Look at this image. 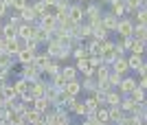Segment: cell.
Segmentation results:
<instances>
[{"mask_svg":"<svg viewBox=\"0 0 147 125\" xmlns=\"http://www.w3.org/2000/svg\"><path fill=\"white\" fill-rule=\"evenodd\" d=\"M84 15L88 18V24L90 26L101 24V7L99 5H88V9H84Z\"/></svg>","mask_w":147,"mask_h":125,"instance_id":"1","label":"cell"},{"mask_svg":"<svg viewBox=\"0 0 147 125\" xmlns=\"http://www.w3.org/2000/svg\"><path fill=\"white\" fill-rule=\"evenodd\" d=\"M117 50H114V42H108L105 40L103 46H101V59H103V64H112L114 59H117Z\"/></svg>","mask_w":147,"mask_h":125,"instance_id":"2","label":"cell"},{"mask_svg":"<svg viewBox=\"0 0 147 125\" xmlns=\"http://www.w3.org/2000/svg\"><path fill=\"white\" fill-rule=\"evenodd\" d=\"M123 46L127 50H132L134 55H143V50H145V42L134 40V38H123Z\"/></svg>","mask_w":147,"mask_h":125,"instance_id":"3","label":"cell"},{"mask_svg":"<svg viewBox=\"0 0 147 125\" xmlns=\"http://www.w3.org/2000/svg\"><path fill=\"white\" fill-rule=\"evenodd\" d=\"M40 73H42V70L37 68L33 62H31V64H24V70H22V79H26V81H37V79H40Z\"/></svg>","mask_w":147,"mask_h":125,"instance_id":"4","label":"cell"},{"mask_svg":"<svg viewBox=\"0 0 147 125\" xmlns=\"http://www.w3.org/2000/svg\"><path fill=\"white\" fill-rule=\"evenodd\" d=\"M20 48H22L20 38H9V40H5V53H7V55L16 57V53H18Z\"/></svg>","mask_w":147,"mask_h":125,"instance_id":"5","label":"cell"},{"mask_svg":"<svg viewBox=\"0 0 147 125\" xmlns=\"http://www.w3.org/2000/svg\"><path fill=\"white\" fill-rule=\"evenodd\" d=\"M68 20H73L75 24H81V20H84V7L70 5L68 7Z\"/></svg>","mask_w":147,"mask_h":125,"instance_id":"6","label":"cell"},{"mask_svg":"<svg viewBox=\"0 0 147 125\" xmlns=\"http://www.w3.org/2000/svg\"><path fill=\"white\" fill-rule=\"evenodd\" d=\"M40 26L53 33V31L57 29V20H55V15H53V13H44L42 18H40Z\"/></svg>","mask_w":147,"mask_h":125,"instance_id":"7","label":"cell"},{"mask_svg":"<svg viewBox=\"0 0 147 125\" xmlns=\"http://www.w3.org/2000/svg\"><path fill=\"white\" fill-rule=\"evenodd\" d=\"M117 31L121 38H132V31H134V24L129 20H121L119 18V24H117Z\"/></svg>","mask_w":147,"mask_h":125,"instance_id":"8","label":"cell"},{"mask_svg":"<svg viewBox=\"0 0 147 125\" xmlns=\"http://www.w3.org/2000/svg\"><path fill=\"white\" fill-rule=\"evenodd\" d=\"M33 31H35V24H33V22H22V24H18V38L20 40L33 38Z\"/></svg>","mask_w":147,"mask_h":125,"instance_id":"9","label":"cell"},{"mask_svg":"<svg viewBox=\"0 0 147 125\" xmlns=\"http://www.w3.org/2000/svg\"><path fill=\"white\" fill-rule=\"evenodd\" d=\"M117 24H119V18H117V15H112V13L101 15V26H103L105 31H117Z\"/></svg>","mask_w":147,"mask_h":125,"instance_id":"10","label":"cell"},{"mask_svg":"<svg viewBox=\"0 0 147 125\" xmlns=\"http://www.w3.org/2000/svg\"><path fill=\"white\" fill-rule=\"evenodd\" d=\"M61 90H64L68 97H77V94L81 92V83L77 81V79H73V81H66V83H64V88H61Z\"/></svg>","mask_w":147,"mask_h":125,"instance_id":"11","label":"cell"},{"mask_svg":"<svg viewBox=\"0 0 147 125\" xmlns=\"http://www.w3.org/2000/svg\"><path fill=\"white\" fill-rule=\"evenodd\" d=\"M112 70L114 73H119V75H125L127 73V59H125V55H121V57H117L114 62H112Z\"/></svg>","mask_w":147,"mask_h":125,"instance_id":"12","label":"cell"},{"mask_svg":"<svg viewBox=\"0 0 147 125\" xmlns=\"http://www.w3.org/2000/svg\"><path fill=\"white\" fill-rule=\"evenodd\" d=\"M134 88H136V79L134 77H123L121 83H119V90H121L123 94H129Z\"/></svg>","mask_w":147,"mask_h":125,"instance_id":"13","label":"cell"},{"mask_svg":"<svg viewBox=\"0 0 147 125\" xmlns=\"http://www.w3.org/2000/svg\"><path fill=\"white\" fill-rule=\"evenodd\" d=\"M18 15H20V20H24V22H35V20H37V15H35V11H33L31 2L24 7V9H20Z\"/></svg>","mask_w":147,"mask_h":125,"instance_id":"14","label":"cell"},{"mask_svg":"<svg viewBox=\"0 0 147 125\" xmlns=\"http://www.w3.org/2000/svg\"><path fill=\"white\" fill-rule=\"evenodd\" d=\"M108 75H110V68H108V64H101V66H97V68L92 70V77H94V81H103V79H108Z\"/></svg>","mask_w":147,"mask_h":125,"instance_id":"15","label":"cell"},{"mask_svg":"<svg viewBox=\"0 0 147 125\" xmlns=\"http://www.w3.org/2000/svg\"><path fill=\"white\" fill-rule=\"evenodd\" d=\"M33 55H35L33 50H29V48H20L18 53H16V59H18L20 64H31V62H33Z\"/></svg>","mask_w":147,"mask_h":125,"instance_id":"16","label":"cell"},{"mask_svg":"<svg viewBox=\"0 0 147 125\" xmlns=\"http://www.w3.org/2000/svg\"><path fill=\"white\" fill-rule=\"evenodd\" d=\"M92 64L90 59H77V73H84L86 77H92Z\"/></svg>","mask_w":147,"mask_h":125,"instance_id":"17","label":"cell"},{"mask_svg":"<svg viewBox=\"0 0 147 125\" xmlns=\"http://www.w3.org/2000/svg\"><path fill=\"white\" fill-rule=\"evenodd\" d=\"M0 31H2V38H5V40H9V38H18V24H13V22H7V24L2 26Z\"/></svg>","mask_w":147,"mask_h":125,"instance_id":"18","label":"cell"},{"mask_svg":"<svg viewBox=\"0 0 147 125\" xmlns=\"http://www.w3.org/2000/svg\"><path fill=\"white\" fill-rule=\"evenodd\" d=\"M42 73H44V75H49V77L57 75V73H59V64H57L55 59H53V57H51L49 62H46V66H44V68H42Z\"/></svg>","mask_w":147,"mask_h":125,"instance_id":"19","label":"cell"},{"mask_svg":"<svg viewBox=\"0 0 147 125\" xmlns=\"http://www.w3.org/2000/svg\"><path fill=\"white\" fill-rule=\"evenodd\" d=\"M125 59H127V68L129 70H138L143 66V55H134V53H132V55L125 57Z\"/></svg>","mask_w":147,"mask_h":125,"instance_id":"20","label":"cell"},{"mask_svg":"<svg viewBox=\"0 0 147 125\" xmlns=\"http://www.w3.org/2000/svg\"><path fill=\"white\" fill-rule=\"evenodd\" d=\"M31 108H33V110H37L40 114H44V112L51 108V101L44 99V97H42V99H33V106H31Z\"/></svg>","mask_w":147,"mask_h":125,"instance_id":"21","label":"cell"},{"mask_svg":"<svg viewBox=\"0 0 147 125\" xmlns=\"http://www.w3.org/2000/svg\"><path fill=\"white\" fill-rule=\"evenodd\" d=\"M0 97H2V101H16V99H18V94H16L13 86H5V88H0Z\"/></svg>","mask_w":147,"mask_h":125,"instance_id":"22","label":"cell"},{"mask_svg":"<svg viewBox=\"0 0 147 125\" xmlns=\"http://www.w3.org/2000/svg\"><path fill=\"white\" fill-rule=\"evenodd\" d=\"M29 88H31V81H26V79H18V81L13 83V90H16V94H24V92H29Z\"/></svg>","mask_w":147,"mask_h":125,"instance_id":"23","label":"cell"},{"mask_svg":"<svg viewBox=\"0 0 147 125\" xmlns=\"http://www.w3.org/2000/svg\"><path fill=\"white\" fill-rule=\"evenodd\" d=\"M33 38H35L37 42H49V40H51V31H46V29H42V26H35Z\"/></svg>","mask_w":147,"mask_h":125,"instance_id":"24","label":"cell"},{"mask_svg":"<svg viewBox=\"0 0 147 125\" xmlns=\"http://www.w3.org/2000/svg\"><path fill=\"white\" fill-rule=\"evenodd\" d=\"M73 57H75V59H90V50H88V46H75V48H73Z\"/></svg>","mask_w":147,"mask_h":125,"instance_id":"25","label":"cell"},{"mask_svg":"<svg viewBox=\"0 0 147 125\" xmlns=\"http://www.w3.org/2000/svg\"><path fill=\"white\" fill-rule=\"evenodd\" d=\"M108 119L110 121H121L123 119V110L119 106H108Z\"/></svg>","mask_w":147,"mask_h":125,"instance_id":"26","label":"cell"},{"mask_svg":"<svg viewBox=\"0 0 147 125\" xmlns=\"http://www.w3.org/2000/svg\"><path fill=\"white\" fill-rule=\"evenodd\" d=\"M132 38H134V40H141V42H145V40H147V29H145V24H136V26H134V31H132Z\"/></svg>","mask_w":147,"mask_h":125,"instance_id":"27","label":"cell"},{"mask_svg":"<svg viewBox=\"0 0 147 125\" xmlns=\"http://www.w3.org/2000/svg\"><path fill=\"white\" fill-rule=\"evenodd\" d=\"M136 106H138V103H136V101H132L129 97H127V99H121V103H119V108H121L123 112H129V114L136 110Z\"/></svg>","mask_w":147,"mask_h":125,"instance_id":"28","label":"cell"},{"mask_svg":"<svg viewBox=\"0 0 147 125\" xmlns=\"http://www.w3.org/2000/svg\"><path fill=\"white\" fill-rule=\"evenodd\" d=\"M105 103H108V106H119V103H121V94L114 92V90H108V92H105Z\"/></svg>","mask_w":147,"mask_h":125,"instance_id":"29","label":"cell"},{"mask_svg":"<svg viewBox=\"0 0 147 125\" xmlns=\"http://www.w3.org/2000/svg\"><path fill=\"white\" fill-rule=\"evenodd\" d=\"M33 11H35V15H37V20L42 18L44 13H49V7H46V2H44V0H40V2H33Z\"/></svg>","mask_w":147,"mask_h":125,"instance_id":"30","label":"cell"},{"mask_svg":"<svg viewBox=\"0 0 147 125\" xmlns=\"http://www.w3.org/2000/svg\"><path fill=\"white\" fill-rule=\"evenodd\" d=\"M123 13H125V2L123 0H112V15L121 18Z\"/></svg>","mask_w":147,"mask_h":125,"instance_id":"31","label":"cell"},{"mask_svg":"<svg viewBox=\"0 0 147 125\" xmlns=\"http://www.w3.org/2000/svg\"><path fill=\"white\" fill-rule=\"evenodd\" d=\"M61 73V77L66 79V81H73V79H77V68L75 66H66L64 70H59Z\"/></svg>","mask_w":147,"mask_h":125,"instance_id":"32","label":"cell"},{"mask_svg":"<svg viewBox=\"0 0 147 125\" xmlns=\"http://www.w3.org/2000/svg\"><path fill=\"white\" fill-rule=\"evenodd\" d=\"M49 59H51V57H49V53H42V55H37V53H35V55H33V64H35V66H37L40 70H42L44 66H46V62H49Z\"/></svg>","mask_w":147,"mask_h":125,"instance_id":"33","label":"cell"},{"mask_svg":"<svg viewBox=\"0 0 147 125\" xmlns=\"http://www.w3.org/2000/svg\"><path fill=\"white\" fill-rule=\"evenodd\" d=\"M127 97H129L132 101H136V103H143V99H145V92H143V88H138V86H136L134 90H132V92L127 94Z\"/></svg>","mask_w":147,"mask_h":125,"instance_id":"34","label":"cell"},{"mask_svg":"<svg viewBox=\"0 0 147 125\" xmlns=\"http://www.w3.org/2000/svg\"><path fill=\"white\" fill-rule=\"evenodd\" d=\"M121 79H123V75H119V73H114V70H110V75H108V83H110V86H117L119 88Z\"/></svg>","mask_w":147,"mask_h":125,"instance_id":"35","label":"cell"},{"mask_svg":"<svg viewBox=\"0 0 147 125\" xmlns=\"http://www.w3.org/2000/svg\"><path fill=\"white\" fill-rule=\"evenodd\" d=\"M81 90H97V81L92 77H86V81L81 83Z\"/></svg>","mask_w":147,"mask_h":125,"instance_id":"36","label":"cell"},{"mask_svg":"<svg viewBox=\"0 0 147 125\" xmlns=\"http://www.w3.org/2000/svg\"><path fill=\"white\" fill-rule=\"evenodd\" d=\"M70 112L79 114V116H84V114H86V106H84L81 101H75V106H73V110H70Z\"/></svg>","mask_w":147,"mask_h":125,"instance_id":"37","label":"cell"},{"mask_svg":"<svg viewBox=\"0 0 147 125\" xmlns=\"http://www.w3.org/2000/svg\"><path fill=\"white\" fill-rule=\"evenodd\" d=\"M84 106H86V112H94V110L99 108V103L94 101V97H90V99H86V103H84Z\"/></svg>","mask_w":147,"mask_h":125,"instance_id":"38","label":"cell"},{"mask_svg":"<svg viewBox=\"0 0 147 125\" xmlns=\"http://www.w3.org/2000/svg\"><path fill=\"white\" fill-rule=\"evenodd\" d=\"M136 22H138V24H147V11L145 9H138V13H136Z\"/></svg>","mask_w":147,"mask_h":125,"instance_id":"39","label":"cell"},{"mask_svg":"<svg viewBox=\"0 0 147 125\" xmlns=\"http://www.w3.org/2000/svg\"><path fill=\"white\" fill-rule=\"evenodd\" d=\"M7 9H9V7H7L5 2H2V0H0V18H2V15H5V13H7Z\"/></svg>","mask_w":147,"mask_h":125,"instance_id":"40","label":"cell"},{"mask_svg":"<svg viewBox=\"0 0 147 125\" xmlns=\"http://www.w3.org/2000/svg\"><path fill=\"white\" fill-rule=\"evenodd\" d=\"M0 53H5V38L0 35Z\"/></svg>","mask_w":147,"mask_h":125,"instance_id":"41","label":"cell"},{"mask_svg":"<svg viewBox=\"0 0 147 125\" xmlns=\"http://www.w3.org/2000/svg\"><path fill=\"white\" fill-rule=\"evenodd\" d=\"M5 86H7V77L0 75V88H5Z\"/></svg>","mask_w":147,"mask_h":125,"instance_id":"42","label":"cell"},{"mask_svg":"<svg viewBox=\"0 0 147 125\" xmlns=\"http://www.w3.org/2000/svg\"><path fill=\"white\" fill-rule=\"evenodd\" d=\"M81 125H97V123H94V121H90V119H88V121H84V123H81Z\"/></svg>","mask_w":147,"mask_h":125,"instance_id":"43","label":"cell"},{"mask_svg":"<svg viewBox=\"0 0 147 125\" xmlns=\"http://www.w3.org/2000/svg\"><path fill=\"white\" fill-rule=\"evenodd\" d=\"M2 103H5V101H2V97H0V106H2Z\"/></svg>","mask_w":147,"mask_h":125,"instance_id":"44","label":"cell"}]
</instances>
